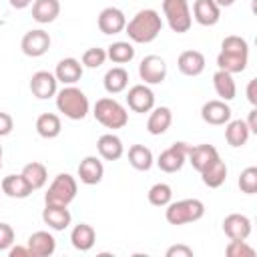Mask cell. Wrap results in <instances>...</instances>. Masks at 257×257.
Listing matches in <instances>:
<instances>
[{
  "instance_id": "1",
  "label": "cell",
  "mask_w": 257,
  "mask_h": 257,
  "mask_svg": "<svg viewBox=\"0 0 257 257\" xmlns=\"http://www.w3.org/2000/svg\"><path fill=\"white\" fill-rule=\"evenodd\" d=\"M249 62V44L245 38L237 34H229L221 42V52L217 56V66L219 70L239 74L247 68Z\"/></svg>"
},
{
  "instance_id": "2",
  "label": "cell",
  "mask_w": 257,
  "mask_h": 257,
  "mask_svg": "<svg viewBox=\"0 0 257 257\" xmlns=\"http://www.w3.org/2000/svg\"><path fill=\"white\" fill-rule=\"evenodd\" d=\"M161 30H163V18L153 8L139 10L126 22V26H124V32L137 44H149V42H153L161 34Z\"/></svg>"
},
{
  "instance_id": "3",
  "label": "cell",
  "mask_w": 257,
  "mask_h": 257,
  "mask_svg": "<svg viewBox=\"0 0 257 257\" xmlns=\"http://www.w3.org/2000/svg\"><path fill=\"white\" fill-rule=\"evenodd\" d=\"M56 108L70 120H82L90 110V102L78 86L66 84L56 92Z\"/></svg>"
},
{
  "instance_id": "4",
  "label": "cell",
  "mask_w": 257,
  "mask_h": 257,
  "mask_svg": "<svg viewBox=\"0 0 257 257\" xmlns=\"http://www.w3.org/2000/svg\"><path fill=\"white\" fill-rule=\"evenodd\" d=\"M92 114L94 118L106 126V128H122L126 122H128V112L124 108V104H120L116 98H110V96H102L94 102V108H92Z\"/></svg>"
},
{
  "instance_id": "5",
  "label": "cell",
  "mask_w": 257,
  "mask_h": 257,
  "mask_svg": "<svg viewBox=\"0 0 257 257\" xmlns=\"http://www.w3.org/2000/svg\"><path fill=\"white\" fill-rule=\"evenodd\" d=\"M205 215V203L201 199H181L171 201L165 209V219L169 225H187L195 223Z\"/></svg>"
},
{
  "instance_id": "6",
  "label": "cell",
  "mask_w": 257,
  "mask_h": 257,
  "mask_svg": "<svg viewBox=\"0 0 257 257\" xmlns=\"http://www.w3.org/2000/svg\"><path fill=\"white\" fill-rule=\"evenodd\" d=\"M78 191V183L72 175L68 173H60L54 177V181L50 183L48 191L44 193V203L46 205H60V207H68Z\"/></svg>"
},
{
  "instance_id": "7",
  "label": "cell",
  "mask_w": 257,
  "mask_h": 257,
  "mask_svg": "<svg viewBox=\"0 0 257 257\" xmlns=\"http://www.w3.org/2000/svg\"><path fill=\"white\" fill-rule=\"evenodd\" d=\"M163 14L173 32L177 34L189 32L193 24V16H191V8L187 0H163Z\"/></svg>"
},
{
  "instance_id": "8",
  "label": "cell",
  "mask_w": 257,
  "mask_h": 257,
  "mask_svg": "<svg viewBox=\"0 0 257 257\" xmlns=\"http://www.w3.org/2000/svg\"><path fill=\"white\" fill-rule=\"evenodd\" d=\"M189 149L191 145L185 143V141H177L173 143L169 149H165L159 159H157V165L163 173H177L183 169V165L187 163V157H189Z\"/></svg>"
},
{
  "instance_id": "9",
  "label": "cell",
  "mask_w": 257,
  "mask_h": 257,
  "mask_svg": "<svg viewBox=\"0 0 257 257\" xmlns=\"http://www.w3.org/2000/svg\"><path fill=\"white\" fill-rule=\"evenodd\" d=\"M50 42H52V40H50V34H48L46 30L34 28V30H28V32L22 36L20 48H22V52H24L26 56L38 58V56H42V54L48 52Z\"/></svg>"
},
{
  "instance_id": "10",
  "label": "cell",
  "mask_w": 257,
  "mask_h": 257,
  "mask_svg": "<svg viewBox=\"0 0 257 257\" xmlns=\"http://www.w3.org/2000/svg\"><path fill=\"white\" fill-rule=\"evenodd\" d=\"M139 76L145 84H161L167 78V62L157 54H149L139 64Z\"/></svg>"
},
{
  "instance_id": "11",
  "label": "cell",
  "mask_w": 257,
  "mask_h": 257,
  "mask_svg": "<svg viewBox=\"0 0 257 257\" xmlns=\"http://www.w3.org/2000/svg\"><path fill=\"white\" fill-rule=\"evenodd\" d=\"M126 106L133 112H151V108L155 106V92L149 84H135L126 92Z\"/></svg>"
},
{
  "instance_id": "12",
  "label": "cell",
  "mask_w": 257,
  "mask_h": 257,
  "mask_svg": "<svg viewBox=\"0 0 257 257\" xmlns=\"http://www.w3.org/2000/svg\"><path fill=\"white\" fill-rule=\"evenodd\" d=\"M30 92L36 98H40V100H46V98L56 96V92H58V80H56L54 72H48V70L34 72L32 78H30Z\"/></svg>"
},
{
  "instance_id": "13",
  "label": "cell",
  "mask_w": 257,
  "mask_h": 257,
  "mask_svg": "<svg viewBox=\"0 0 257 257\" xmlns=\"http://www.w3.org/2000/svg\"><path fill=\"white\" fill-rule=\"evenodd\" d=\"M201 118L207 122V124H213V126H223L231 120V106L221 100V98H213V100H207L203 106H201Z\"/></svg>"
},
{
  "instance_id": "14",
  "label": "cell",
  "mask_w": 257,
  "mask_h": 257,
  "mask_svg": "<svg viewBox=\"0 0 257 257\" xmlns=\"http://www.w3.org/2000/svg\"><path fill=\"white\" fill-rule=\"evenodd\" d=\"M96 24H98V30H100L102 34H118V32H122L124 26H126V16H124V12H122L120 8H116V6H106V8L100 10Z\"/></svg>"
},
{
  "instance_id": "15",
  "label": "cell",
  "mask_w": 257,
  "mask_h": 257,
  "mask_svg": "<svg viewBox=\"0 0 257 257\" xmlns=\"http://www.w3.org/2000/svg\"><path fill=\"white\" fill-rule=\"evenodd\" d=\"M223 233L229 239L247 241V237L251 235V219L243 213H231L223 219Z\"/></svg>"
},
{
  "instance_id": "16",
  "label": "cell",
  "mask_w": 257,
  "mask_h": 257,
  "mask_svg": "<svg viewBox=\"0 0 257 257\" xmlns=\"http://www.w3.org/2000/svg\"><path fill=\"white\" fill-rule=\"evenodd\" d=\"M76 173H78L80 183H84V185H98L102 181V177H104V165H102V161L98 157L88 155V157H84L78 163V171Z\"/></svg>"
},
{
  "instance_id": "17",
  "label": "cell",
  "mask_w": 257,
  "mask_h": 257,
  "mask_svg": "<svg viewBox=\"0 0 257 257\" xmlns=\"http://www.w3.org/2000/svg\"><path fill=\"white\" fill-rule=\"evenodd\" d=\"M26 247L30 249L32 257H50L56 251V239L48 231H34L28 237Z\"/></svg>"
},
{
  "instance_id": "18",
  "label": "cell",
  "mask_w": 257,
  "mask_h": 257,
  "mask_svg": "<svg viewBox=\"0 0 257 257\" xmlns=\"http://www.w3.org/2000/svg\"><path fill=\"white\" fill-rule=\"evenodd\" d=\"M191 16L201 26H215L221 20V8L215 4V0H195Z\"/></svg>"
},
{
  "instance_id": "19",
  "label": "cell",
  "mask_w": 257,
  "mask_h": 257,
  "mask_svg": "<svg viewBox=\"0 0 257 257\" xmlns=\"http://www.w3.org/2000/svg\"><path fill=\"white\" fill-rule=\"evenodd\" d=\"M82 72H84V66L80 64V60L68 56V58H62L56 68H54V76L58 82H62L64 86L66 84H76L80 78H82Z\"/></svg>"
},
{
  "instance_id": "20",
  "label": "cell",
  "mask_w": 257,
  "mask_h": 257,
  "mask_svg": "<svg viewBox=\"0 0 257 257\" xmlns=\"http://www.w3.org/2000/svg\"><path fill=\"white\" fill-rule=\"evenodd\" d=\"M227 173H229V169H227L225 161H223L221 157H215L199 175H201V181H203L205 187H209V189H219V187L227 181Z\"/></svg>"
},
{
  "instance_id": "21",
  "label": "cell",
  "mask_w": 257,
  "mask_h": 257,
  "mask_svg": "<svg viewBox=\"0 0 257 257\" xmlns=\"http://www.w3.org/2000/svg\"><path fill=\"white\" fill-rule=\"evenodd\" d=\"M205 54L199 50H185L177 58V68L185 76H199L205 70Z\"/></svg>"
},
{
  "instance_id": "22",
  "label": "cell",
  "mask_w": 257,
  "mask_h": 257,
  "mask_svg": "<svg viewBox=\"0 0 257 257\" xmlns=\"http://www.w3.org/2000/svg\"><path fill=\"white\" fill-rule=\"evenodd\" d=\"M42 221L44 225H48L52 231H64L70 221L72 215L68 211V207H60V205H46L42 209Z\"/></svg>"
},
{
  "instance_id": "23",
  "label": "cell",
  "mask_w": 257,
  "mask_h": 257,
  "mask_svg": "<svg viewBox=\"0 0 257 257\" xmlns=\"http://www.w3.org/2000/svg\"><path fill=\"white\" fill-rule=\"evenodd\" d=\"M96 151L104 161H118L124 153V145H122L120 137H116L114 133H106V135L98 137Z\"/></svg>"
},
{
  "instance_id": "24",
  "label": "cell",
  "mask_w": 257,
  "mask_h": 257,
  "mask_svg": "<svg viewBox=\"0 0 257 257\" xmlns=\"http://www.w3.org/2000/svg\"><path fill=\"white\" fill-rule=\"evenodd\" d=\"M0 189H2V193H4L6 197H10V199H26V197L32 195V187L28 185V181L24 179L22 173L4 177L2 183H0Z\"/></svg>"
},
{
  "instance_id": "25",
  "label": "cell",
  "mask_w": 257,
  "mask_h": 257,
  "mask_svg": "<svg viewBox=\"0 0 257 257\" xmlns=\"http://www.w3.org/2000/svg\"><path fill=\"white\" fill-rule=\"evenodd\" d=\"M171 122H173V112H171L169 106H153L151 108V114L147 118V131L151 135L159 137V135H163V133L169 131Z\"/></svg>"
},
{
  "instance_id": "26",
  "label": "cell",
  "mask_w": 257,
  "mask_h": 257,
  "mask_svg": "<svg viewBox=\"0 0 257 257\" xmlns=\"http://www.w3.org/2000/svg\"><path fill=\"white\" fill-rule=\"evenodd\" d=\"M70 243L76 251H90L96 243V231L88 223H78L70 231Z\"/></svg>"
},
{
  "instance_id": "27",
  "label": "cell",
  "mask_w": 257,
  "mask_h": 257,
  "mask_svg": "<svg viewBox=\"0 0 257 257\" xmlns=\"http://www.w3.org/2000/svg\"><path fill=\"white\" fill-rule=\"evenodd\" d=\"M215 157H219V151H217L213 145L203 143V145H197V147H191V149H189L187 161L193 165V169H195L197 173H201Z\"/></svg>"
},
{
  "instance_id": "28",
  "label": "cell",
  "mask_w": 257,
  "mask_h": 257,
  "mask_svg": "<svg viewBox=\"0 0 257 257\" xmlns=\"http://www.w3.org/2000/svg\"><path fill=\"white\" fill-rule=\"evenodd\" d=\"M60 14L58 0H34L32 2V18L38 24H50Z\"/></svg>"
},
{
  "instance_id": "29",
  "label": "cell",
  "mask_w": 257,
  "mask_h": 257,
  "mask_svg": "<svg viewBox=\"0 0 257 257\" xmlns=\"http://www.w3.org/2000/svg\"><path fill=\"white\" fill-rule=\"evenodd\" d=\"M249 137H251V131H249V126H247L245 120L235 118V120H229L225 124V139H227V143L233 149H239V147L247 145Z\"/></svg>"
},
{
  "instance_id": "30",
  "label": "cell",
  "mask_w": 257,
  "mask_h": 257,
  "mask_svg": "<svg viewBox=\"0 0 257 257\" xmlns=\"http://www.w3.org/2000/svg\"><path fill=\"white\" fill-rule=\"evenodd\" d=\"M213 88L217 92V96L225 102L233 100L235 94H237V84L233 80V74L231 72H225V70H217L213 74Z\"/></svg>"
},
{
  "instance_id": "31",
  "label": "cell",
  "mask_w": 257,
  "mask_h": 257,
  "mask_svg": "<svg viewBox=\"0 0 257 257\" xmlns=\"http://www.w3.org/2000/svg\"><path fill=\"white\" fill-rule=\"evenodd\" d=\"M102 84L108 94H120L128 86V72L122 66H112L110 70H106Z\"/></svg>"
},
{
  "instance_id": "32",
  "label": "cell",
  "mask_w": 257,
  "mask_h": 257,
  "mask_svg": "<svg viewBox=\"0 0 257 257\" xmlns=\"http://www.w3.org/2000/svg\"><path fill=\"white\" fill-rule=\"evenodd\" d=\"M62 131V122H60V116L54 114V112H42L38 118H36V133L42 137V139H56Z\"/></svg>"
},
{
  "instance_id": "33",
  "label": "cell",
  "mask_w": 257,
  "mask_h": 257,
  "mask_svg": "<svg viewBox=\"0 0 257 257\" xmlns=\"http://www.w3.org/2000/svg\"><path fill=\"white\" fill-rule=\"evenodd\" d=\"M128 163L133 169L137 171H149L155 163V157H153V151L145 145H131L128 149Z\"/></svg>"
},
{
  "instance_id": "34",
  "label": "cell",
  "mask_w": 257,
  "mask_h": 257,
  "mask_svg": "<svg viewBox=\"0 0 257 257\" xmlns=\"http://www.w3.org/2000/svg\"><path fill=\"white\" fill-rule=\"evenodd\" d=\"M22 175H24V179L28 181V185L32 187V191L42 189V187L46 185V181H48V171H46V167H44L42 163H38V161H32V163L24 165Z\"/></svg>"
},
{
  "instance_id": "35",
  "label": "cell",
  "mask_w": 257,
  "mask_h": 257,
  "mask_svg": "<svg viewBox=\"0 0 257 257\" xmlns=\"http://www.w3.org/2000/svg\"><path fill=\"white\" fill-rule=\"evenodd\" d=\"M106 58H110L114 64H126L135 58V46L131 42H124V40L112 42L106 48Z\"/></svg>"
},
{
  "instance_id": "36",
  "label": "cell",
  "mask_w": 257,
  "mask_h": 257,
  "mask_svg": "<svg viewBox=\"0 0 257 257\" xmlns=\"http://www.w3.org/2000/svg\"><path fill=\"white\" fill-rule=\"evenodd\" d=\"M147 199H149V203L155 205V207H167V205L173 201V189H171V185H167V183H155V185L149 189Z\"/></svg>"
},
{
  "instance_id": "37",
  "label": "cell",
  "mask_w": 257,
  "mask_h": 257,
  "mask_svg": "<svg viewBox=\"0 0 257 257\" xmlns=\"http://www.w3.org/2000/svg\"><path fill=\"white\" fill-rule=\"evenodd\" d=\"M239 189L245 195H255L257 193V167H247L239 175Z\"/></svg>"
},
{
  "instance_id": "38",
  "label": "cell",
  "mask_w": 257,
  "mask_h": 257,
  "mask_svg": "<svg viewBox=\"0 0 257 257\" xmlns=\"http://www.w3.org/2000/svg\"><path fill=\"white\" fill-rule=\"evenodd\" d=\"M104 60H106V50L104 48H98V46H92V48H86L84 50L80 64L84 68H98V66L104 64Z\"/></svg>"
},
{
  "instance_id": "39",
  "label": "cell",
  "mask_w": 257,
  "mask_h": 257,
  "mask_svg": "<svg viewBox=\"0 0 257 257\" xmlns=\"http://www.w3.org/2000/svg\"><path fill=\"white\" fill-rule=\"evenodd\" d=\"M225 253H227V257H253L255 249L251 245H247V241L231 239L229 245L225 247Z\"/></svg>"
},
{
  "instance_id": "40",
  "label": "cell",
  "mask_w": 257,
  "mask_h": 257,
  "mask_svg": "<svg viewBox=\"0 0 257 257\" xmlns=\"http://www.w3.org/2000/svg\"><path fill=\"white\" fill-rule=\"evenodd\" d=\"M14 229L8 223H0V251H6L14 245Z\"/></svg>"
},
{
  "instance_id": "41",
  "label": "cell",
  "mask_w": 257,
  "mask_h": 257,
  "mask_svg": "<svg viewBox=\"0 0 257 257\" xmlns=\"http://www.w3.org/2000/svg\"><path fill=\"white\" fill-rule=\"evenodd\" d=\"M165 255L167 257H193V249L189 245H171Z\"/></svg>"
},
{
  "instance_id": "42",
  "label": "cell",
  "mask_w": 257,
  "mask_h": 257,
  "mask_svg": "<svg viewBox=\"0 0 257 257\" xmlns=\"http://www.w3.org/2000/svg\"><path fill=\"white\" fill-rule=\"evenodd\" d=\"M14 128V118L8 112H0V137H8Z\"/></svg>"
},
{
  "instance_id": "43",
  "label": "cell",
  "mask_w": 257,
  "mask_h": 257,
  "mask_svg": "<svg viewBox=\"0 0 257 257\" xmlns=\"http://www.w3.org/2000/svg\"><path fill=\"white\" fill-rule=\"evenodd\" d=\"M247 100L253 104V106H257V80L255 78H251L249 82H247Z\"/></svg>"
},
{
  "instance_id": "44",
  "label": "cell",
  "mask_w": 257,
  "mask_h": 257,
  "mask_svg": "<svg viewBox=\"0 0 257 257\" xmlns=\"http://www.w3.org/2000/svg\"><path fill=\"white\" fill-rule=\"evenodd\" d=\"M8 255H10V257H32V255H30V249H28L26 245H24V247H22V245L10 247V249H8Z\"/></svg>"
},
{
  "instance_id": "45",
  "label": "cell",
  "mask_w": 257,
  "mask_h": 257,
  "mask_svg": "<svg viewBox=\"0 0 257 257\" xmlns=\"http://www.w3.org/2000/svg\"><path fill=\"white\" fill-rule=\"evenodd\" d=\"M247 126L251 131V135H257V108H251L249 110V116H247Z\"/></svg>"
},
{
  "instance_id": "46",
  "label": "cell",
  "mask_w": 257,
  "mask_h": 257,
  "mask_svg": "<svg viewBox=\"0 0 257 257\" xmlns=\"http://www.w3.org/2000/svg\"><path fill=\"white\" fill-rule=\"evenodd\" d=\"M32 2H34V0H8V4H10L12 8H16V10H24V8H28Z\"/></svg>"
},
{
  "instance_id": "47",
  "label": "cell",
  "mask_w": 257,
  "mask_h": 257,
  "mask_svg": "<svg viewBox=\"0 0 257 257\" xmlns=\"http://www.w3.org/2000/svg\"><path fill=\"white\" fill-rule=\"evenodd\" d=\"M215 4H217L219 8H227V6H233L235 0H215Z\"/></svg>"
},
{
  "instance_id": "48",
  "label": "cell",
  "mask_w": 257,
  "mask_h": 257,
  "mask_svg": "<svg viewBox=\"0 0 257 257\" xmlns=\"http://www.w3.org/2000/svg\"><path fill=\"white\" fill-rule=\"evenodd\" d=\"M2 155H4V151H2V145H0V169H2Z\"/></svg>"
}]
</instances>
